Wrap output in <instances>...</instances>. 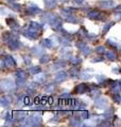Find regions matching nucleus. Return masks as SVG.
<instances>
[]
</instances>
